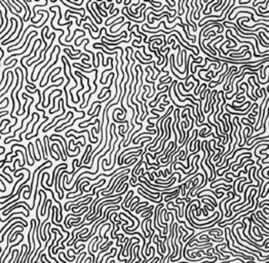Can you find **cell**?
Returning a JSON list of instances; mask_svg holds the SVG:
<instances>
[{"label": "cell", "instance_id": "obj_1", "mask_svg": "<svg viewBox=\"0 0 269 263\" xmlns=\"http://www.w3.org/2000/svg\"><path fill=\"white\" fill-rule=\"evenodd\" d=\"M20 205H25V206H27V209L28 210H32L31 209V206H29L28 203L26 202H16V203H13V206H11V207H8V209L7 210H5V211H3V216H7L8 214H10L11 212H12L13 210H15L16 208H19V207H21Z\"/></svg>", "mask_w": 269, "mask_h": 263}, {"label": "cell", "instance_id": "obj_2", "mask_svg": "<svg viewBox=\"0 0 269 263\" xmlns=\"http://www.w3.org/2000/svg\"><path fill=\"white\" fill-rule=\"evenodd\" d=\"M56 49H58V53H56V61L53 62V63H52V65H50V66H48V67H47V69L45 70L44 74H43V76H42V78H41V82H40V84H39V85H40L41 87H42V84H43V80H44V77H45V75L47 74V71H48V70H49V69H50V68H52V66H55V65L56 64V62H58V58H59V56H60V53H61V49H60V46H59V45H56Z\"/></svg>", "mask_w": 269, "mask_h": 263}, {"label": "cell", "instance_id": "obj_3", "mask_svg": "<svg viewBox=\"0 0 269 263\" xmlns=\"http://www.w3.org/2000/svg\"><path fill=\"white\" fill-rule=\"evenodd\" d=\"M15 220H16V221H21V222H23V223H24V224L26 225V226H28V222H27V221H25V220L23 219V218H21V217H12V218L8 220V221H7L6 223H5V225H4V226H3V227H2V228H1V230H0V233H1V232H3V230H4V229H6V227H7V226L9 225V224H10V223L12 222V221H15Z\"/></svg>", "mask_w": 269, "mask_h": 263}, {"label": "cell", "instance_id": "obj_4", "mask_svg": "<svg viewBox=\"0 0 269 263\" xmlns=\"http://www.w3.org/2000/svg\"><path fill=\"white\" fill-rule=\"evenodd\" d=\"M52 8L53 9V8H58V10H59V20H58V25L59 26H65V25H68L69 27H71L72 25H73V23L72 22H68V23H66V24H61V20H62V12H61V6H59V5H53V6H52Z\"/></svg>", "mask_w": 269, "mask_h": 263}, {"label": "cell", "instance_id": "obj_5", "mask_svg": "<svg viewBox=\"0 0 269 263\" xmlns=\"http://www.w3.org/2000/svg\"><path fill=\"white\" fill-rule=\"evenodd\" d=\"M56 46H55V47H53L52 52V53H50V57H49L48 61H47V62H46V63H45V64L43 65V66H42V67L40 68V69H39V71H38V74H37V75H36V79H35V81H36V80H37V79H38V77H39V75H40V73H41V71H42V70H43V69H44V68H45V67H46V66H47V65H48V64H49V62H50V61H52V55H53V53H55V50H56Z\"/></svg>", "mask_w": 269, "mask_h": 263}, {"label": "cell", "instance_id": "obj_6", "mask_svg": "<svg viewBox=\"0 0 269 263\" xmlns=\"http://www.w3.org/2000/svg\"><path fill=\"white\" fill-rule=\"evenodd\" d=\"M72 113H73L72 111H69V112H68V113H67V114H66V115H65V117H64V118H60V119H59L58 121H56V122L55 124H52V125H50V126H49V128H47L46 129H44V131H43V134H44V133H46V132H48V131H49V129H52V128H56V124H58V123H60V122H61V121H63V120H65V119H66V118H67L68 116H69V115H71V114H72Z\"/></svg>", "mask_w": 269, "mask_h": 263}, {"label": "cell", "instance_id": "obj_7", "mask_svg": "<svg viewBox=\"0 0 269 263\" xmlns=\"http://www.w3.org/2000/svg\"><path fill=\"white\" fill-rule=\"evenodd\" d=\"M35 116H36V112H34L33 114L31 115V120H30L29 122H28V123L26 124V129H24V131H23V132H21V133H20V138H19V141H20V142H22V141H23V139H22V135L24 134V133H26V132L28 131V128H29L30 123H31V122H32V121H33V119H34V117H35Z\"/></svg>", "mask_w": 269, "mask_h": 263}, {"label": "cell", "instance_id": "obj_8", "mask_svg": "<svg viewBox=\"0 0 269 263\" xmlns=\"http://www.w3.org/2000/svg\"><path fill=\"white\" fill-rule=\"evenodd\" d=\"M23 179H24V174H23V173H20V179H19V180L15 183V185H13L12 189H11V192H10L9 196H11V195H13V194H15V191H16V186H18V185L20 184V183L22 182Z\"/></svg>", "mask_w": 269, "mask_h": 263}, {"label": "cell", "instance_id": "obj_9", "mask_svg": "<svg viewBox=\"0 0 269 263\" xmlns=\"http://www.w3.org/2000/svg\"><path fill=\"white\" fill-rule=\"evenodd\" d=\"M35 33H37V31H31V32H29V33H28V35L26 36V40H25L24 42H23L22 46H20V47H19V49H10V50H9V52H8V53H11V52H15V50H16V49H22V47H23V46H25V45H26V43H27V41H28V38H29V37H30V36H31V35H32V34H35Z\"/></svg>", "mask_w": 269, "mask_h": 263}, {"label": "cell", "instance_id": "obj_10", "mask_svg": "<svg viewBox=\"0 0 269 263\" xmlns=\"http://www.w3.org/2000/svg\"><path fill=\"white\" fill-rule=\"evenodd\" d=\"M47 120H48V118H46V119H44L41 123H39V126L37 128V132H36V134H35V135H33V136H31V137H27V138H26V140L28 141V140H31L32 138H36V137H37V136H38V132H39V129H40V128H41L42 125H43V124H44L45 122H46Z\"/></svg>", "mask_w": 269, "mask_h": 263}, {"label": "cell", "instance_id": "obj_11", "mask_svg": "<svg viewBox=\"0 0 269 263\" xmlns=\"http://www.w3.org/2000/svg\"><path fill=\"white\" fill-rule=\"evenodd\" d=\"M39 118H40V116H39V114H38L37 112H36V121H35V122L33 123V125H32V129H31V132H29V133H28V134L26 135V138H27V137H28V136H29V135H32V134H33V132H34V129H35V126H36V123H37L38 121H39Z\"/></svg>", "mask_w": 269, "mask_h": 263}, {"label": "cell", "instance_id": "obj_12", "mask_svg": "<svg viewBox=\"0 0 269 263\" xmlns=\"http://www.w3.org/2000/svg\"><path fill=\"white\" fill-rule=\"evenodd\" d=\"M73 117H74V113H72V114H71V115H70V117H69V120H68V121H66V122H65L64 124H62V123H61V124H60V125H59V126H56V129H55V131L56 132V131H59V129H61L62 128H64V126H65V125H66V124H67V123H69V122H70V121H71V120L73 119Z\"/></svg>", "mask_w": 269, "mask_h": 263}, {"label": "cell", "instance_id": "obj_13", "mask_svg": "<svg viewBox=\"0 0 269 263\" xmlns=\"http://www.w3.org/2000/svg\"><path fill=\"white\" fill-rule=\"evenodd\" d=\"M56 70H62V68H61V67H56V69H52V72H50V73H49V74H48V75H47V79H46V82H44L43 84H42V87H43L44 85H46V84H47V83H48V81H49V78H50V76H52V73H53V72H55V71H56Z\"/></svg>", "mask_w": 269, "mask_h": 263}, {"label": "cell", "instance_id": "obj_14", "mask_svg": "<svg viewBox=\"0 0 269 263\" xmlns=\"http://www.w3.org/2000/svg\"><path fill=\"white\" fill-rule=\"evenodd\" d=\"M89 2H90V1H88V2H87V3H86V9H87V10H88V12L90 13V16H92L93 21H95L96 23H97V24H101V23H100V22H99V21H97V18H96V16H95V15H93V13H92V10H90V8L88 7V4H89Z\"/></svg>", "mask_w": 269, "mask_h": 263}, {"label": "cell", "instance_id": "obj_15", "mask_svg": "<svg viewBox=\"0 0 269 263\" xmlns=\"http://www.w3.org/2000/svg\"><path fill=\"white\" fill-rule=\"evenodd\" d=\"M61 2H62V3H63L64 5H65V6L69 7V8H72L73 10H81V11H83V13H84V11H85V8H76V7H73V6H69V5H68V4L66 3V2L64 1V0H61Z\"/></svg>", "mask_w": 269, "mask_h": 263}, {"label": "cell", "instance_id": "obj_16", "mask_svg": "<svg viewBox=\"0 0 269 263\" xmlns=\"http://www.w3.org/2000/svg\"><path fill=\"white\" fill-rule=\"evenodd\" d=\"M120 216H124V217H126V218H127V219H128V220H129V221H131V222H132V225H131V226H129V227H131V228H132V227H134V226H135V221H134V219H132V217L127 216V215H126L125 213H120ZM129 227H128V228H129Z\"/></svg>", "mask_w": 269, "mask_h": 263}, {"label": "cell", "instance_id": "obj_17", "mask_svg": "<svg viewBox=\"0 0 269 263\" xmlns=\"http://www.w3.org/2000/svg\"><path fill=\"white\" fill-rule=\"evenodd\" d=\"M62 94H63V93H59V95H56V97L53 98V100H52V108H50V109H49V112H52V109L56 107V99H58L59 97H61Z\"/></svg>", "mask_w": 269, "mask_h": 263}, {"label": "cell", "instance_id": "obj_18", "mask_svg": "<svg viewBox=\"0 0 269 263\" xmlns=\"http://www.w3.org/2000/svg\"><path fill=\"white\" fill-rule=\"evenodd\" d=\"M69 12H72V13H74V15H78V16H81L80 12H76V11H72V10L67 9L66 12H65V18H67V16H68V13H69Z\"/></svg>", "mask_w": 269, "mask_h": 263}, {"label": "cell", "instance_id": "obj_19", "mask_svg": "<svg viewBox=\"0 0 269 263\" xmlns=\"http://www.w3.org/2000/svg\"><path fill=\"white\" fill-rule=\"evenodd\" d=\"M66 137H73L74 139H79V138H81V139H83V140H84V143H85V137H84V136H78V137H76V136H74V135L69 134V135H67Z\"/></svg>", "mask_w": 269, "mask_h": 263}, {"label": "cell", "instance_id": "obj_20", "mask_svg": "<svg viewBox=\"0 0 269 263\" xmlns=\"http://www.w3.org/2000/svg\"><path fill=\"white\" fill-rule=\"evenodd\" d=\"M9 77H10V75H9V71H8V72H7V74H6V81H5V83H4V86L2 87L1 89H0V92H1V90H3V89H4V87H5V86H6L7 84H8V80H9Z\"/></svg>", "mask_w": 269, "mask_h": 263}, {"label": "cell", "instance_id": "obj_21", "mask_svg": "<svg viewBox=\"0 0 269 263\" xmlns=\"http://www.w3.org/2000/svg\"><path fill=\"white\" fill-rule=\"evenodd\" d=\"M268 169H269V166H267L266 168H264V169H262V170H261V171H262V173H261V174H262V177H263V179H264V180H268V179H269V177H266L265 175H264V173H263V172L266 171V170H268Z\"/></svg>", "mask_w": 269, "mask_h": 263}, {"label": "cell", "instance_id": "obj_22", "mask_svg": "<svg viewBox=\"0 0 269 263\" xmlns=\"http://www.w3.org/2000/svg\"><path fill=\"white\" fill-rule=\"evenodd\" d=\"M70 18H74L75 21H76V25H77V26H79V21H78L77 16H67V18H65V19H66V20H69Z\"/></svg>", "mask_w": 269, "mask_h": 263}, {"label": "cell", "instance_id": "obj_23", "mask_svg": "<svg viewBox=\"0 0 269 263\" xmlns=\"http://www.w3.org/2000/svg\"><path fill=\"white\" fill-rule=\"evenodd\" d=\"M69 3H71V4H74V5H76V6H81V4L83 3V1H80V3H76V2H73L72 0H67Z\"/></svg>", "mask_w": 269, "mask_h": 263}, {"label": "cell", "instance_id": "obj_24", "mask_svg": "<svg viewBox=\"0 0 269 263\" xmlns=\"http://www.w3.org/2000/svg\"><path fill=\"white\" fill-rule=\"evenodd\" d=\"M142 128H143V125H141L140 128H139V129H138V131L134 132V134H132V137H131V139H132V137H134V135H136V134H137V133H139V132H141V129H142Z\"/></svg>", "mask_w": 269, "mask_h": 263}, {"label": "cell", "instance_id": "obj_25", "mask_svg": "<svg viewBox=\"0 0 269 263\" xmlns=\"http://www.w3.org/2000/svg\"><path fill=\"white\" fill-rule=\"evenodd\" d=\"M262 213L268 215V207H264V208H263V212H262Z\"/></svg>", "mask_w": 269, "mask_h": 263}, {"label": "cell", "instance_id": "obj_26", "mask_svg": "<svg viewBox=\"0 0 269 263\" xmlns=\"http://www.w3.org/2000/svg\"><path fill=\"white\" fill-rule=\"evenodd\" d=\"M4 152H5V150H3V151H2L1 153H0V156H1V155H3V153H4Z\"/></svg>", "mask_w": 269, "mask_h": 263}]
</instances>
